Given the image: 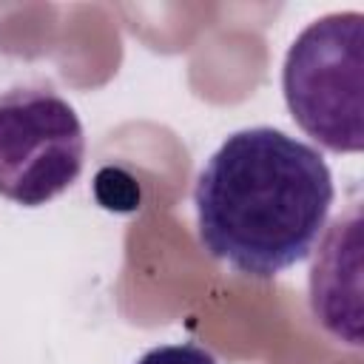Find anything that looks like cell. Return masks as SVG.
<instances>
[{
	"instance_id": "6da1fadb",
	"label": "cell",
	"mask_w": 364,
	"mask_h": 364,
	"mask_svg": "<svg viewBox=\"0 0 364 364\" xmlns=\"http://www.w3.org/2000/svg\"><path fill=\"white\" fill-rule=\"evenodd\" d=\"M333 193L313 145L270 125L233 131L193 185L199 242L233 270L273 279L310 256Z\"/></svg>"
},
{
	"instance_id": "277c9868",
	"label": "cell",
	"mask_w": 364,
	"mask_h": 364,
	"mask_svg": "<svg viewBox=\"0 0 364 364\" xmlns=\"http://www.w3.org/2000/svg\"><path fill=\"white\" fill-rule=\"evenodd\" d=\"M310 310L338 341L361 347V208L333 219L310 270Z\"/></svg>"
},
{
	"instance_id": "7a4b0ae2",
	"label": "cell",
	"mask_w": 364,
	"mask_h": 364,
	"mask_svg": "<svg viewBox=\"0 0 364 364\" xmlns=\"http://www.w3.org/2000/svg\"><path fill=\"white\" fill-rule=\"evenodd\" d=\"M282 94L296 125L333 154L364 148V14L313 20L287 48Z\"/></svg>"
},
{
	"instance_id": "5b68a950",
	"label": "cell",
	"mask_w": 364,
	"mask_h": 364,
	"mask_svg": "<svg viewBox=\"0 0 364 364\" xmlns=\"http://www.w3.org/2000/svg\"><path fill=\"white\" fill-rule=\"evenodd\" d=\"M134 364H219L216 355L199 344H162L148 353H142Z\"/></svg>"
},
{
	"instance_id": "3957f363",
	"label": "cell",
	"mask_w": 364,
	"mask_h": 364,
	"mask_svg": "<svg viewBox=\"0 0 364 364\" xmlns=\"http://www.w3.org/2000/svg\"><path fill=\"white\" fill-rule=\"evenodd\" d=\"M85 159L77 111L51 88L14 85L0 94V196L40 208L68 191Z\"/></svg>"
}]
</instances>
